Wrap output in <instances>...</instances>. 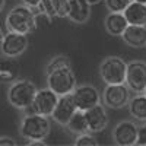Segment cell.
<instances>
[{
    "mask_svg": "<svg viewBox=\"0 0 146 146\" xmlns=\"http://www.w3.org/2000/svg\"><path fill=\"white\" fill-rule=\"evenodd\" d=\"M123 15L126 16L130 25H146V5L139 2H131L123 10Z\"/></svg>",
    "mask_w": 146,
    "mask_h": 146,
    "instance_id": "obj_18",
    "label": "cell"
},
{
    "mask_svg": "<svg viewBox=\"0 0 146 146\" xmlns=\"http://www.w3.org/2000/svg\"><path fill=\"white\" fill-rule=\"evenodd\" d=\"M72 96H73L76 108L80 110V111H86L88 108L100 104V101H101L100 91L95 86H92V85H80V86H76L72 92Z\"/></svg>",
    "mask_w": 146,
    "mask_h": 146,
    "instance_id": "obj_10",
    "label": "cell"
},
{
    "mask_svg": "<svg viewBox=\"0 0 146 146\" xmlns=\"http://www.w3.org/2000/svg\"><path fill=\"white\" fill-rule=\"evenodd\" d=\"M7 31L29 35L36 29V15L34 10L25 5L12 7L5 19Z\"/></svg>",
    "mask_w": 146,
    "mask_h": 146,
    "instance_id": "obj_1",
    "label": "cell"
},
{
    "mask_svg": "<svg viewBox=\"0 0 146 146\" xmlns=\"http://www.w3.org/2000/svg\"><path fill=\"white\" fill-rule=\"evenodd\" d=\"M0 34H3V31H2V27H0Z\"/></svg>",
    "mask_w": 146,
    "mask_h": 146,
    "instance_id": "obj_32",
    "label": "cell"
},
{
    "mask_svg": "<svg viewBox=\"0 0 146 146\" xmlns=\"http://www.w3.org/2000/svg\"><path fill=\"white\" fill-rule=\"evenodd\" d=\"M123 41L133 48H140L146 45V25H129L120 35Z\"/></svg>",
    "mask_w": 146,
    "mask_h": 146,
    "instance_id": "obj_15",
    "label": "cell"
},
{
    "mask_svg": "<svg viewBox=\"0 0 146 146\" xmlns=\"http://www.w3.org/2000/svg\"><path fill=\"white\" fill-rule=\"evenodd\" d=\"M28 145H29V146H44L45 142H44V140H31Z\"/></svg>",
    "mask_w": 146,
    "mask_h": 146,
    "instance_id": "obj_28",
    "label": "cell"
},
{
    "mask_svg": "<svg viewBox=\"0 0 146 146\" xmlns=\"http://www.w3.org/2000/svg\"><path fill=\"white\" fill-rule=\"evenodd\" d=\"M130 100V89L126 83H114L107 85L102 92V101L108 108L120 110L127 105Z\"/></svg>",
    "mask_w": 146,
    "mask_h": 146,
    "instance_id": "obj_9",
    "label": "cell"
},
{
    "mask_svg": "<svg viewBox=\"0 0 146 146\" xmlns=\"http://www.w3.org/2000/svg\"><path fill=\"white\" fill-rule=\"evenodd\" d=\"M22 3L28 7H31V9H36L38 5L41 3V0H22Z\"/></svg>",
    "mask_w": 146,
    "mask_h": 146,
    "instance_id": "obj_27",
    "label": "cell"
},
{
    "mask_svg": "<svg viewBox=\"0 0 146 146\" xmlns=\"http://www.w3.org/2000/svg\"><path fill=\"white\" fill-rule=\"evenodd\" d=\"M51 131V123L48 117L40 115L35 113H28L23 115L21 126H19V133L23 139L27 140H45L47 136Z\"/></svg>",
    "mask_w": 146,
    "mask_h": 146,
    "instance_id": "obj_2",
    "label": "cell"
},
{
    "mask_svg": "<svg viewBox=\"0 0 146 146\" xmlns=\"http://www.w3.org/2000/svg\"><path fill=\"white\" fill-rule=\"evenodd\" d=\"M19 62L15 57H5L0 58V82L2 83H12L19 76Z\"/></svg>",
    "mask_w": 146,
    "mask_h": 146,
    "instance_id": "obj_16",
    "label": "cell"
},
{
    "mask_svg": "<svg viewBox=\"0 0 146 146\" xmlns=\"http://www.w3.org/2000/svg\"><path fill=\"white\" fill-rule=\"evenodd\" d=\"M129 113L137 121H146V96L145 94H137L127 102Z\"/></svg>",
    "mask_w": 146,
    "mask_h": 146,
    "instance_id": "obj_20",
    "label": "cell"
},
{
    "mask_svg": "<svg viewBox=\"0 0 146 146\" xmlns=\"http://www.w3.org/2000/svg\"><path fill=\"white\" fill-rule=\"evenodd\" d=\"M143 94H145V96H146V91H145V92H143Z\"/></svg>",
    "mask_w": 146,
    "mask_h": 146,
    "instance_id": "obj_33",
    "label": "cell"
},
{
    "mask_svg": "<svg viewBox=\"0 0 146 146\" xmlns=\"http://www.w3.org/2000/svg\"><path fill=\"white\" fill-rule=\"evenodd\" d=\"M133 2H139V3H145L146 5V0H133Z\"/></svg>",
    "mask_w": 146,
    "mask_h": 146,
    "instance_id": "obj_31",
    "label": "cell"
},
{
    "mask_svg": "<svg viewBox=\"0 0 146 146\" xmlns=\"http://www.w3.org/2000/svg\"><path fill=\"white\" fill-rule=\"evenodd\" d=\"M75 145L76 146H96L98 142H96V139L92 135H89L88 131H85V133L78 135V137L75 140Z\"/></svg>",
    "mask_w": 146,
    "mask_h": 146,
    "instance_id": "obj_23",
    "label": "cell"
},
{
    "mask_svg": "<svg viewBox=\"0 0 146 146\" xmlns=\"http://www.w3.org/2000/svg\"><path fill=\"white\" fill-rule=\"evenodd\" d=\"M58 95L53 92L50 88H44V89H36V94L32 100V104L29 105V113H35L45 117H51L53 110L57 104Z\"/></svg>",
    "mask_w": 146,
    "mask_h": 146,
    "instance_id": "obj_8",
    "label": "cell"
},
{
    "mask_svg": "<svg viewBox=\"0 0 146 146\" xmlns=\"http://www.w3.org/2000/svg\"><path fill=\"white\" fill-rule=\"evenodd\" d=\"M76 105H75V101H73V96L72 94H66V95H60L58 100H57V104L53 110V120L56 121L57 124L60 126H66L67 121L70 120V117L75 114L76 111Z\"/></svg>",
    "mask_w": 146,
    "mask_h": 146,
    "instance_id": "obj_12",
    "label": "cell"
},
{
    "mask_svg": "<svg viewBox=\"0 0 146 146\" xmlns=\"http://www.w3.org/2000/svg\"><path fill=\"white\" fill-rule=\"evenodd\" d=\"M85 113V118L88 123V131L100 133L108 126V114L104 105L96 104L91 108H88Z\"/></svg>",
    "mask_w": 146,
    "mask_h": 146,
    "instance_id": "obj_14",
    "label": "cell"
},
{
    "mask_svg": "<svg viewBox=\"0 0 146 146\" xmlns=\"http://www.w3.org/2000/svg\"><path fill=\"white\" fill-rule=\"evenodd\" d=\"M137 129L133 121H121L113 130V140L120 146H133L137 140Z\"/></svg>",
    "mask_w": 146,
    "mask_h": 146,
    "instance_id": "obj_13",
    "label": "cell"
},
{
    "mask_svg": "<svg viewBox=\"0 0 146 146\" xmlns=\"http://www.w3.org/2000/svg\"><path fill=\"white\" fill-rule=\"evenodd\" d=\"M36 94L35 83L28 79H16L7 89V102L16 110H28Z\"/></svg>",
    "mask_w": 146,
    "mask_h": 146,
    "instance_id": "obj_3",
    "label": "cell"
},
{
    "mask_svg": "<svg viewBox=\"0 0 146 146\" xmlns=\"http://www.w3.org/2000/svg\"><path fill=\"white\" fill-rule=\"evenodd\" d=\"M126 69H127V63L121 57L108 56L100 64V76L102 82H105V85L124 83Z\"/></svg>",
    "mask_w": 146,
    "mask_h": 146,
    "instance_id": "obj_5",
    "label": "cell"
},
{
    "mask_svg": "<svg viewBox=\"0 0 146 146\" xmlns=\"http://www.w3.org/2000/svg\"><path fill=\"white\" fill-rule=\"evenodd\" d=\"M124 83L135 94H143L146 91V63L140 60L127 63Z\"/></svg>",
    "mask_w": 146,
    "mask_h": 146,
    "instance_id": "obj_7",
    "label": "cell"
},
{
    "mask_svg": "<svg viewBox=\"0 0 146 146\" xmlns=\"http://www.w3.org/2000/svg\"><path fill=\"white\" fill-rule=\"evenodd\" d=\"M27 48H28V35L13 31H7L6 34H3L2 41H0V51L5 57L18 58L27 51Z\"/></svg>",
    "mask_w": 146,
    "mask_h": 146,
    "instance_id": "obj_6",
    "label": "cell"
},
{
    "mask_svg": "<svg viewBox=\"0 0 146 146\" xmlns=\"http://www.w3.org/2000/svg\"><path fill=\"white\" fill-rule=\"evenodd\" d=\"M64 66H72V62L70 58L64 54H58V56H54L50 62L47 63L45 66V73H50L51 70L54 69H58V67H64Z\"/></svg>",
    "mask_w": 146,
    "mask_h": 146,
    "instance_id": "obj_22",
    "label": "cell"
},
{
    "mask_svg": "<svg viewBox=\"0 0 146 146\" xmlns=\"http://www.w3.org/2000/svg\"><path fill=\"white\" fill-rule=\"evenodd\" d=\"M5 5H6V0H0V12L5 9Z\"/></svg>",
    "mask_w": 146,
    "mask_h": 146,
    "instance_id": "obj_29",
    "label": "cell"
},
{
    "mask_svg": "<svg viewBox=\"0 0 146 146\" xmlns=\"http://www.w3.org/2000/svg\"><path fill=\"white\" fill-rule=\"evenodd\" d=\"M104 25L110 35L120 36L123 34V31L126 29V27L129 25V22H127L126 16L123 15V12H110L105 16Z\"/></svg>",
    "mask_w": 146,
    "mask_h": 146,
    "instance_id": "obj_17",
    "label": "cell"
},
{
    "mask_svg": "<svg viewBox=\"0 0 146 146\" xmlns=\"http://www.w3.org/2000/svg\"><path fill=\"white\" fill-rule=\"evenodd\" d=\"M88 2H89L91 5H94V3H98V2H101V0H88Z\"/></svg>",
    "mask_w": 146,
    "mask_h": 146,
    "instance_id": "obj_30",
    "label": "cell"
},
{
    "mask_svg": "<svg viewBox=\"0 0 146 146\" xmlns=\"http://www.w3.org/2000/svg\"><path fill=\"white\" fill-rule=\"evenodd\" d=\"M64 16L75 23H86L91 18V3L88 0H63Z\"/></svg>",
    "mask_w": 146,
    "mask_h": 146,
    "instance_id": "obj_11",
    "label": "cell"
},
{
    "mask_svg": "<svg viewBox=\"0 0 146 146\" xmlns=\"http://www.w3.org/2000/svg\"><path fill=\"white\" fill-rule=\"evenodd\" d=\"M38 12L47 16L48 19H54L58 16H64V3L63 0H41L38 5Z\"/></svg>",
    "mask_w": 146,
    "mask_h": 146,
    "instance_id": "obj_19",
    "label": "cell"
},
{
    "mask_svg": "<svg viewBox=\"0 0 146 146\" xmlns=\"http://www.w3.org/2000/svg\"><path fill=\"white\" fill-rule=\"evenodd\" d=\"M136 145L146 146V123L142 124L137 129V140H136Z\"/></svg>",
    "mask_w": 146,
    "mask_h": 146,
    "instance_id": "obj_25",
    "label": "cell"
},
{
    "mask_svg": "<svg viewBox=\"0 0 146 146\" xmlns=\"http://www.w3.org/2000/svg\"><path fill=\"white\" fill-rule=\"evenodd\" d=\"M76 75L72 66H64L47 73V88H50L58 96L72 94L76 88Z\"/></svg>",
    "mask_w": 146,
    "mask_h": 146,
    "instance_id": "obj_4",
    "label": "cell"
},
{
    "mask_svg": "<svg viewBox=\"0 0 146 146\" xmlns=\"http://www.w3.org/2000/svg\"><path fill=\"white\" fill-rule=\"evenodd\" d=\"M131 0H105V5L110 12H123Z\"/></svg>",
    "mask_w": 146,
    "mask_h": 146,
    "instance_id": "obj_24",
    "label": "cell"
},
{
    "mask_svg": "<svg viewBox=\"0 0 146 146\" xmlns=\"http://www.w3.org/2000/svg\"><path fill=\"white\" fill-rule=\"evenodd\" d=\"M0 146H16V140L10 136H0Z\"/></svg>",
    "mask_w": 146,
    "mask_h": 146,
    "instance_id": "obj_26",
    "label": "cell"
},
{
    "mask_svg": "<svg viewBox=\"0 0 146 146\" xmlns=\"http://www.w3.org/2000/svg\"><path fill=\"white\" fill-rule=\"evenodd\" d=\"M145 47H146V45H145Z\"/></svg>",
    "mask_w": 146,
    "mask_h": 146,
    "instance_id": "obj_34",
    "label": "cell"
},
{
    "mask_svg": "<svg viewBox=\"0 0 146 146\" xmlns=\"http://www.w3.org/2000/svg\"><path fill=\"white\" fill-rule=\"evenodd\" d=\"M67 130L73 135H80V133L88 131V123H86V118H85V113L80 111V110H76L75 114L70 117V120L67 121L66 124Z\"/></svg>",
    "mask_w": 146,
    "mask_h": 146,
    "instance_id": "obj_21",
    "label": "cell"
}]
</instances>
